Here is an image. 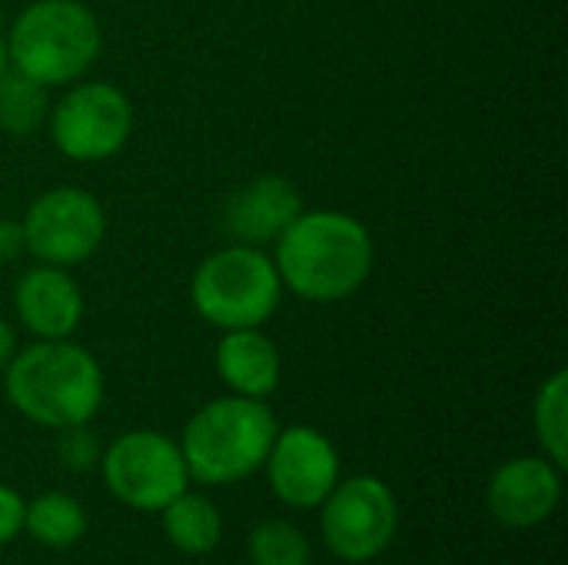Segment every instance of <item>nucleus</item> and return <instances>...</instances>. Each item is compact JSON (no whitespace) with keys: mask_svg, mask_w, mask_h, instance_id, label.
Listing matches in <instances>:
<instances>
[{"mask_svg":"<svg viewBox=\"0 0 568 565\" xmlns=\"http://www.w3.org/2000/svg\"><path fill=\"white\" fill-rule=\"evenodd\" d=\"M369 230L343 210H303L276 240V273L306 303H343L373 273Z\"/></svg>","mask_w":568,"mask_h":565,"instance_id":"f257e3e1","label":"nucleus"},{"mask_svg":"<svg viewBox=\"0 0 568 565\" xmlns=\"http://www.w3.org/2000/svg\"><path fill=\"white\" fill-rule=\"evenodd\" d=\"M10 406L47 430L90 423L103 403V373L90 350L70 340H37L3 370Z\"/></svg>","mask_w":568,"mask_h":565,"instance_id":"f03ea898","label":"nucleus"},{"mask_svg":"<svg viewBox=\"0 0 568 565\" xmlns=\"http://www.w3.org/2000/svg\"><path fill=\"white\" fill-rule=\"evenodd\" d=\"M276 433V416L263 400L233 393L196 410L183 430L180 453L190 480L203 486H230L263 470Z\"/></svg>","mask_w":568,"mask_h":565,"instance_id":"7ed1b4c3","label":"nucleus"},{"mask_svg":"<svg viewBox=\"0 0 568 565\" xmlns=\"http://www.w3.org/2000/svg\"><path fill=\"white\" fill-rule=\"evenodd\" d=\"M100 47V23L80 0H33L17 13L7 33L10 67L47 90L77 83L97 63Z\"/></svg>","mask_w":568,"mask_h":565,"instance_id":"20e7f679","label":"nucleus"},{"mask_svg":"<svg viewBox=\"0 0 568 565\" xmlns=\"http://www.w3.org/2000/svg\"><path fill=\"white\" fill-rule=\"evenodd\" d=\"M190 300L193 310L220 333L253 330L276 313L283 300V280L263 246L233 243L210 253L196 266Z\"/></svg>","mask_w":568,"mask_h":565,"instance_id":"39448f33","label":"nucleus"},{"mask_svg":"<svg viewBox=\"0 0 568 565\" xmlns=\"http://www.w3.org/2000/svg\"><path fill=\"white\" fill-rule=\"evenodd\" d=\"M47 123L53 147L67 160L100 163L126 147L133 133V103L113 83H77L50 103Z\"/></svg>","mask_w":568,"mask_h":565,"instance_id":"423d86ee","label":"nucleus"},{"mask_svg":"<svg viewBox=\"0 0 568 565\" xmlns=\"http://www.w3.org/2000/svg\"><path fill=\"white\" fill-rule=\"evenodd\" d=\"M103 483L130 509L160 513L190 486L180 443L156 430H133L103 453Z\"/></svg>","mask_w":568,"mask_h":565,"instance_id":"0eeeda50","label":"nucleus"},{"mask_svg":"<svg viewBox=\"0 0 568 565\" xmlns=\"http://www.w3.org/2000/svg\"><path fill=\"white\" fill-rule=\"evenodd\" d=\"M23 250L37 263L77 266L90 260L106 236V213L90 190L53 186L43 190L20 220Z\"/></svg>","mask_w":568,"mask_h":565,"instance_id":"6e6552de","label":"nucleus"},{"mask_svg":"<svg viewBox=\"0 0 568 565\" xmlns=\"http://www.w3.org/2000/svg\"><path fill=\"white\" fill-rule=\"evenodd\" d=\"M323 506V539L346 563L376 559L396 536L399 506L393 490L376 476L336 483Z\"/></svg>","mask_w":568,"mask_h":565,"instance_id":"1a4fd4ad","label":"nucleus"},{"mask_svg":"<svg viewBox=\"0 0 568 565\" xmlns=\"http://www.w3.org/2000/svg\"><path fill=\"white\" fill-rule=\"evenodd\" d=\"M263 466L273 493L296 509L320 506L339 483V456L313 426H290L276 433Z\"/></svg>","mask_w":568,"mask_h":565,"instance_id":"9d476101","label":"nucleus"},{"mask_svg":"<svg viewBox=\"0 0 568 565\" xmlns=\"http://www.w3.org/2000/svg\"><path fill=\"white\" fill-rule=\"evenodd\" d=\"M562 496V470L542 456H519L496 470L489 483V513L506 529H532L552 516Z\"/></svg>","mask_w":568,"mask_h":565,"instance_id":"9b49d317","label":"nucleus"},{"mask_svg":"<svg viewBox=\"0 0 568 565\" xmlns=\"http://www.w3.org/2000/svg\"><path fill=\"white\" fill-rule=\"evenodd\" d=\"M303 213V196L290 176L263 173L230 193L223 206L226 233L246 246H266L283 236V230Z\"/></svg>","mask_w":568,"mask_h":565,"instance_id":"f8f14e48","label":"nucleus"},{"mask_svg":"<svg viewBox=\"0 0 568 565\" xmlns=\"http://www.w3.org/2000/svg\"><path fill=\"white\" fill-rule=\"evenodd\" d=\"M13 310L30 336L70 340L83 320V293L67 266L37 263L17 280Z\"/></svg>","mask_w":568,"mask_h":565,"instance_id":"ddd939ff","label":"nucleus"},{"mask_svg":"<svg viewBox=\"0 0 568 565\" xmlns=\"http://www.w3.org/2000/svg\"><path fill=\"white\" fill-rule=\"evenodd\" d=\"M216 373L236 396L266 400L280 386V350L260 326L226 330L216 343Z\"/></svg>","mask_w":568,"mask_h":565,"instance_id":"4468645a","label":"nucleus"},{"mask_svg":"<svg viewBox=\"0 0 568 565\" xmlns=\"http://www.w3.org/2000/svg\"><path fill=\"white\" fill-rule=\"evenodd\" d=\"M160 513H163L166 539L186 556H206L223 539V516L206 496H196L186 490Z\"/></svg>","mask_w":568,"mask_h":565,"instance_id":"2eb2a0df","label":"nucleus"},{"mask_svg":"<svg viewBox=\"0 0 568 565\" xmlns=\"http://www.w3.org/2000/svg\"><path fill=\"white\" fill-rule=\"evenodd\" d=\"M23 529L50 549H67L83 539L87 533V513L73 496L63 493H43L37 503L23 509Z\"/></svg>","mask_w":568,"mask_h":565,"instance_id":"dca6fc26","label":"nucleus"},{"mask_svg":"<svg viewBox=\"0 0 568 565\" xmlns=\"http://www.w3.org/2000/svg\"><path fill=\"white\" fill-rule=\"evenodd\" d=\"M47 117H50L47 87L7 67L0 73V130L10 137H30L47 123Z\"/></svg>","mask_w":568,"mask_h":565,"instance_id":"f3484780","label":"nucleus"},{"mask_svg":"<svg viewBox=\"0 0 568 565\" xmlns=\"http://www.w3.org/2000/svg\"><path fill=\"white\" fill-rule=\"evenodd\" d=\"M536 436L559 470L568 463V373L556 370L536 396Z\"/></svg>","mask_w":568,"mask_h":565,"instance_id":"a211bd4d","label":"nucleus"},{"mask_svg":"<svg viewBox=\"0 0 568 565\" xmlns=\"http://www.w3.org/2000/svg\"><path fill=\"white\" fill-rule=\"evenodd\" d=\"M253 565H310V543L303 529L283 519H266L250 533Z\"/></svg>","mask_w":568,"mask_h":565,"instance_id":"6ab92c4d","label":"nucleus"},{"mask_svg":"<svg viewBox=\"0 0 568 565\" xmlns=\"http://www.w3.org/2000/svg\"><path fill=\"white\" fill-rule=\"evenodd\" d=\"M97 456H100V446H97V436L87 430V423L60 430V460H63L73 473L90 470V466L97 463Z\"/></svg>","mask_w":568,"mask_h":565,"instance_id":"aec40b11","label":"nucleus"},{"mask_svg":"<svg viewBox=\"0 0 568 565\" xmlns=\"http://www.w3.org/2000/svg\"><path fill=\"white\" fill-rule=\"evenodd\" d=\"M23 500L17 490L0 483V546H7L23 529Z\"/></svg>","mask_w":568,"mask_h":565,"instance_id":"412c9836","label":"nucleus"},{"mask_svg":"<svg viewBox=\"0 0 568 565\" xmlns=\"http://www.w3.org/2000/svg\"><path fill=\"white\" fill-rule=\"evenodd\" d=\"M20 253H27L23 250V230H20V223L0 216V266L20 260Z\"/></svg>","mask_w":568,"mask_h":565,"instance_id":"4be33fe9","label":"nucleus"},{"mask_svg":"<svg viewBox=\"0 0 568 565\" xmlns=\"http://www.w3.org/2000/svg\"><path fill=\"white\" fill-rule=\"evenodd\" d=\"M13 353H17V333H13V326L0 316V373L7 370V363L13 360Z\"/></svg>","mask_w":568,"mask_h":565,"instance_id":"5701e85b","label":"nucleus"},{"mask_svg":"<svg viewBox=\"0 0 568 565\" xmlns=\"http://www.w3.org/2000/svg\"><path fill=\"white\" fill-rule=\"evenodd\" d=\"M10 67V57H7V33L0 30V73Z\"/></svg>","mask_w":568,"mask_h":565,"instance_id":"b1692460","label":"nucleus"}]
</instances>
